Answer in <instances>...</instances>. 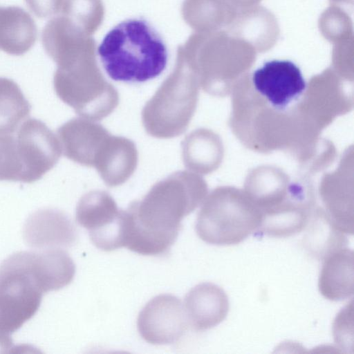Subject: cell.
<instances>
[{
    "label": "cell",
    "instance_id": "cell-1",
    "mask_svg": "<svg viewBox=\"0 0 354 354\" xmlns=\"http://www.w3.org/2000/svg\"><path fill=\"white\" fill-rule=\"evenodd\" d=\"M193 180L188 172H176L122 210V246L142 255L167 253L177 239L182 219L203 197Z\"/></svg>",
    "mask_w": 354,
    "mask_h": 354
},
{
    "label": "cell",
    "instance_id": "cell-2",
    "mask_svg": "<svg viewBox=\"0 0 354 354\" xmlns=\"http://www.w3.org/2000/svg\"><path fill=\"white\" fill-rule=\"evenodd\" d=\"M68 269L55 250L18 252L0 265V348L12 346V335L38 310L43 295L67 285Z\"/></svg>",
    "mask_w": 354,
    "mask_h": 354
},
{
    "label": "cell",
    "instance_id": "cell-3",
    "mask_svg": "<svg viewBox=\"0 0 354 354\" xmlns=\"http://www.w3.org/2000/svg\"><path fill=\"white\" fill-rule=\"evenodd\" d=\"M97 55L109 77L115 81L139 83L159 76L168 61L167 45L145 19L131 18L104 35Z\"/></svg>",
    "mask_w": 354,
    "mask_h": 354
},
{
    "label": "cell",
    "instance_id": "cell-4",
    "mask_svg": "<svg viewBox=\"0 0 354 354\" xmlns=\"http://www.w3.org/2000/svg\"><path fill=\"white\" fill-rule=\"evenodd\" d=\"M197 88L192 79L175 73L166 80L142 111L147 133L158 138L182 134L194 113Z\"/></svg>",
    "mask_w": 354,
    "mask_h": 354
},
{
    "label": "cell",
    "instance_id": "cell-5",
    "mask_svg": "<svg viewBox=\"0 0 354 354\" xmlns=\"http://www.w3.org/2000/svg\"><path fill=\"white\" fill-rule=\"evenodd\" d=\"M262 214L236 196H212L198 212L195 229L204 242L238 244L259 229Z\"/></svg>",
    "mask_w": 354,
    "mask_h": 354
},
{
    "label": "cell",
    "instance_id": "cell-6",
    "mask_svg": "<svg viewBox=\"0 0 354 354\" xmlns=\"http://www.w3.org/2000/svg\"><path fill=\"white\" fill-rule=\"evenodd\" d=\"M53 86L62 101L91 120L108 116L119 103L118 91L102 76L89 75L73 66L57 68Z\"/></svg>",
    "mask_w": 354,
    "mask_h": 354
},
{
    "label": "cell",
    "instance_id": "cell-7",
    "mask_svg": "<svg viewBox=\"0 0 354 354\" xmlns=\"http://www.w3.org/2000/svg\"><path fill=\"white\" fill-rule=\"evenodd\" d=\"M15 140L22 183L41 178L57 164L62 153L59 138L45 123L35 118H28L19 126Z\"/></svg>",
    "mask_w": 354,
    "mask_h": 354
},
{
    "label": "cell",
    "instance_id": "cell-8",
    "mask_svg": "<svg viewBox=\"0 0 354 354\" xmlns=\"http://www.w3.org/2000/svg\"><path fill=\"white\" fill-rule=\"evenodd\" d=\"M120 212L109 193L95 190L80 199L75 217L77 222L88 231L93 244L110 252L122 248Z\"/></svg>",
    "mask_w": 354,
    "mask_h": 354
},
{
    "label": "cell",
    "instance_id": "cell-9",
    "mask_svg": "<svg viewBox=\"0 0 354 354\" xmlns=\"http://www.w3.org/2000/svg\"><path fill=\"white\" fill-rule=\"evenodd\" d=\"M187 324L181 301L169 294L159 295L149 300L137 320L140 336L153 345L176 342L183 335Z\"/></svg>",
    "mask_w": 354,
    "mask_h": 354
},
{
    "label": "cell",
    "instance_id": "cell-10",
    "mask_svg": "<svg viewBox=\"0 0 354 354\" xmlns=\"http://www.w3.org/2000/svg\"><path fill=\"white\" fill-rule=\"evenodd\" d=\"M255 90L274 109L283 110L304 93L306 83L300 68L289 60H271L254 71Z\"/></svg>",
    "mask_w": 354,
    "mask_h": 354
},
{
    "label": "cell",
    "instance_id": "cell-11",
    "mask_svg": "<svg viewBox=\"0 0 354 354\" xmlns=\"http://www.w3.org/2000/svg\"><path fill=\"white\" fill-rule=\"evenodd\" d=\"M64 155L80 165L93 167L110 136L101 124L83 117L73 118L57 129Z\"/></svg>",
    "mask_w": 354,
    "mask_h": 354
},
{
    "label": "cell",
    "instance_id": "cell-12",
    "mask_svg": "<svg viewBox=\"0 0 354 354\" xmlns=\"http://www.w3.org/2000/svg\"><path fill=\"white\" fill-rule=\"evenodd\" d=\"M26 243L37 248H59L71 246L77 233L70 218L56 209H39L28 218L24 226Z\"/></svg>",
    "mask_w": 354,
    "mask_h": 354
},
{
    "label": "cell",
    "instance_id": "cell-13",
    "mask_svg": "<svg viewBox=\"0 0 354 354\" xmlns=\"http://www.w3.org/2000/svg\"><path fill=\"white\" fill-rule=\"evenodd\" d=\"M184 310L187 324L196 331L210 329L227 317L230 304L225 292L217 285L201 283L186 295Z\"/></svg>",
    "mask_w": 354,
    "mask_h": 354
},
{
    "label": "cell",
    "instance_id": "cell-14",
    "mask_svg": "<svg viewBox=\"0 0 354 354\" xmlns=\"http://www.w3.org/2000/svg\"><path fill=\"white\" fill-rule=\"evenodd\" d=\"M318 288L322 295L333 301H342L353 294V251L342 246L323 259Z\"/></svg>",
    "mask_w": 354,
    "mask_h": 354
},
{
    "label": "cell",
    "instance_id": "cell-15",
    "mask_svg": "<svg viewBox=\"0 0 354 354\" xmlns=\"http://www.w3.org/2000/svg\"><path fill=\"white\" fill-rule=\"evenodd\" d=\"M138 163V151L133 142L111 135L100 151L93 167L109 187L125 183L133 174Z\"/></svg>",
    "mask_w": 354,
    "mask_h": 354
},
{
    "label": "cell",
    "instance_id": "cell-16",
    "mask_svg": "<svg viewBox=\"0 0 354 354\" xmlns=\"http://www.w3.org/2000/svg\"><path fill=\"white\" fill-rule=\"evenodd\" d=\"M38 37L30 15L19 6L0 7V50L19 56L26 53Z\"/></svg>",
    "mask_w": 354,
    "mask_h": 354
},
{
    "label": "cell",
    "instance_id": "cell-17",
    "mask_svg": "<svg viewBox=\"0 0 354 354\" xmlns=\"http://www.w3.org/2000/svg\"><path fill=\"white\" fill-rule=\"evenodd\" d=\"M30 109L18 84L0 77V135L13 133L29 115Z\"/></svg>",
    "mask_w": 354,
    "mask_h": 354
},
{
    "label": "cell",
    "instance_id": "cell-18",
    "mask_svg": "<svg viewBox=\"0 0 354 354\" xmlns=\"http://www.w3.org/2000/svg\"><path fill=\"white\" fill-rule=\"evenodd\" d=\"M308 228L304 243L317 257L324 259L332 251L345 246V234L336 230L327 216L322 217V222L318 224H310Z\"/></svg>",
    "mask_w": 354,
    "mask_h": 354
},
{
    "label": "cell",
    "instance_id": "cell-19",
    "mask_svg": "<svg viewBox=\"0 0 354 354\" xmlns=\"http://www.w3.org/2000/svg\"><path fill=\"white\" fill-rule=\"evenodd\" d=\"M22 169L16 148L15 137L0 135V181H20Z\"/></svg>",
    "mask_w": 354,
    "mask_h": 354
},
{
    "label": "cell",
    "instance_id": "cell-20",
    "mask_svg": "<svg viewBox=\"0 0 354 354\" xmlns=\"http://www.w3.org/2000/svg\"><path fill=\"white\" fill-rule=\"evenodd\" d=\"M28 9L38 18L51 17L58 10L60 0H25Z\"/></svg>",
    "mask_w": 354,
    "mask_h": 354
}]
</instances>
